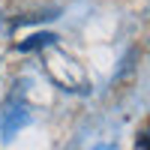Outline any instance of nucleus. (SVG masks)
<instances>
[{"label":"nucleus","mask_w":150,"mask_h":150,"mask_svg":"<svg viewBox=\"0 0 150 150\" xmlns=\"http://www.w3.org/2000/svg\"><path fill=\"white\" fill-rule=\"evenodd\" d=\"M51 45H57L54 33H33V36H27V39L18 42V51L30 54V51H45V48H51Z\"/></svg>","instance_id":"obj_3"},{"label":"nucleus","mask_w":150,"mask_h":150,"mask_svg":"<svg viewBox=\"0 0 150 150\" xmlns=\"http://www.w3.org/2000/svg\"><path fill=\"white\" fill-rule=\"evenodd\" d=\"M138 150H150V129L138 135Z\"/></svg>","instance_id":"obj_4"},{"label":"nucleus","mask_w":150,"mask_h":150,"mask_svg":"<svg viewBox=\"0 0 150 150\" xmlns=\"http://www.w3.org/2000/svg\"><path fill=\"white\" fill-rule=\"evenodd\" d=\"M45 72H48V78H51L57 87H63V90L87 93V75H84V69L75 63L66 51H60L57 45L45 48Z\"/></svg>","instance_id":"obj_1"},{"label":"nucleus","mask_w":150,"mask_h":150,"mask_svg":"<svg viewBox=\"0 0 150 150\" xmlns=\"http://www.w3.org/2000/svg\"><path fill=\"white\" fill-rule=\"evenodd\" d=\"M30 123V108L21 102V99H9V102L0 105V135L12 138L21 126Z\"/></svg>","instance_id":"obj_2"}]
</instances>
